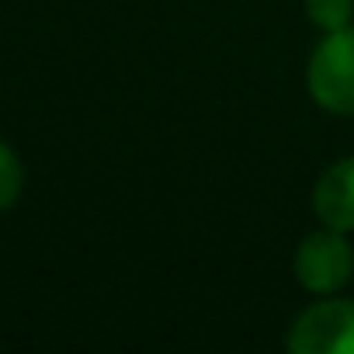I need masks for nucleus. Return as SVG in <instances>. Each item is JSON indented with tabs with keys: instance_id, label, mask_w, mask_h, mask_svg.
Segmentation results:
<instances>
[{
	"instance_id": "7ed1b4c3",
	"label": "nucleus",
	"mask_w": 354,
	"mask_h": 354,
	"mask_svg": "<svg viewBox=\"0 0 354 354\" xmlns=\"http://www.w3.org/2000/svg\"><path fill=\"white\" fill-rule=\"evenodd\" d=\"M354 274V250L344 240L340 230H323L313 233L299 243L295 250V278L309 288V292H333L340 285H347Z\"/></svg>"
},
{
	"instance_id": "423d86ee",
	"label": "nucleus",
	"mask_w": 354,
	"mask_h": 354,
	"mask_svg": "<svg viewBox=\"0 0 354 354\" xmlns=\"http://www.w3.org/2000/svg\"><path fill=\"white\" fill-rule=\"evenodd\" d=\"M21 195V163L18 156L0 142V212L11 209Z\"/></svg>"
},
{
	"instance_id": "f03ea898",
	"label": "nucleus",
	"mask_w": 354,
	"mask_h": 354,
	"mask_svg": "<svg viewBox=\"0 0 354 354\" xmlns=\"http://www.w3.org/2000/svg\"><path fill=\"white\" fill-rule=\"evenodd\" d=\"M295 354H354V302L326 299L309 306L288 330Z\"/></svg>"
},
{
	"instance_id": "f257e3e1",
	"label": "nucleus",
	"mask_w": 354,
	"mask_h": 354,
	"mask_svg": "<svg viewBox=\"0 0 354 354\" xmlns=\"http://www.w3.org/2000/svg\"><path fill=\"white\" fill-rule=\"evenodd\" d=\"M309 94L319 108L354 115V28L326 32L309 59Z\"/></svg>"
},
{
	"instance_id": "39448f33",
	"label": "nucleus",
	"mask_w": 354,
	"mask_h": 354,
	"mask_svg": "<svg viewBox=\"0 0 354 354\" xmlns=\"http://www.w3.org/2000/svg\"><path fill=\"white\" fill-rule=\"evenodd\" d=\"M354 11V0H306V15L313 25L326 28V32H340L347 28Z\"/></svg>"
},
{
	"instance_id": "20e7f679",
	"label": "nucleus",
	"mask_w": 354,
	"mask_h": 354,
	"mask_svg": "<svg viewBox=\"0 0 354 354\" xmlns=\"http://www.w3.org/2000/svg\"><path fill=\"white\" fill-rule=\"evenodd\" d=\"M316 216L340 233L354 230V156L333 163L316 185Z\"/></svg>"
}]
</instances>
